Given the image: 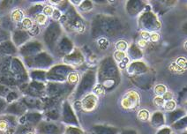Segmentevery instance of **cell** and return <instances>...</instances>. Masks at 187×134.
Instances as JSON below:
<instances>
[{
  "label": "cell",
  "mask_w": 187,
  "mask_h": 134,
  "mask_svg": "<svg viewBox=\"0 0 187 134\" xmlns=\"http://www.w3.org/2000/svg\"><path fill=\"white\" fill-rule=\"evenodd\" d=\"M140 103V96L135 90H131L121 100V107L124 109H134L139 106Z\"/></svg>",
  "instance_id": "cell-1"
},
{
  "label": "cell",
  "mask_w": 187,
  "mask_h": 134,
  "mask_svg": "<svg viewBox=\"0 0 187 134\" xmlns=\"http://www.w3.org/2000/svg\"><path fill=\"white\" fill-rule=\"evenodd\" d=\"M98 103V98L97 95L93 93L87 94L82 100H81V108L86 112L93 111L96 108Z\"/></svg>",
  "instance_id": "cell-2"
},
{
  "label": "cell",
  "mask_w": 187,
  "mask_h": 134,
  "mask_svg": "<svg viewBox=\"0 0 187 134\" xmlns=\"http://www.w3.org/2000/svg\"><path fill=\"white\" fill-rule=\"evenodd\" d=\"M11 19L13 22L19 23L21 22L24 19V12L21 9H15L11 13Z\"/></svg>",
  "instance_id": "cell-3"
},
{
  "label": "cell",
  "mask_w": 187,
  "mask_h": 134,
  "mask_svg": "<svg viewBox=\"0 0 187 134\" xmlns=\"http://www.w3.org/2000/svg\"><path fill=\"white\" fill-rule=\"evenodd\" d=\"M169 70L172 72V73H176V74H182L184 73L186 69V68H183L179 65H177L175 62L171 63L169 66Z\"/></svg>",
  "instance_id": "cell-4"
},
{
  "label": "cell",
  "mask_w": 187,
  "mask_h": 134,
  "mask_svg": "<svg viewBox=\"0 0 187 134\" xmlns=\"http://www.w3.org/2000/svg\"><path fill=\"white\" fill-rule=\"evenodd\" d=\"M137 117H138V119L140 121L146 122V121H147V120L150 119V112L147 109H146V108L140 109V111L138 112Z\"/></svg>",
  "instance_id": "cell-5"
},
{
  "label": "cell",
  "mask_w": 187,
  "mask_h": 134,
  "mask_svg": "<svg viewBox=\"0 0 187 134\" xmlns=\"http://www.w3.org/2000/svg\"><path fill=\"white\" fill-rule=\"evenodd\" d=\"M167 91V87L163 84H157L154 88V92L156 94V96H163Z\"/></svg>",
  "instance_id": "cell-6"
},
{
  "label": "cell",
  "mask_w": 187,
  "mask_h": 134,
  "mask_svg": "<svg viewBox=\"0 0 187 134\" xmlns=\"http://www.w3.org/2000/svg\"><path fill=\"white\" fill-rule=\"evenodd\" d=\"M116 51L125 52L128 49V43L125 41H118L115 45Z\"/></svg>",
  "instance_id": "cell-7"
},
{
  "label": "cell",
  "mask_w": 187,
  "mask_h": 134,
  "mask_svg": "<svg viewBox=\"0 0 187 134\" xmlns=\"http://www.w3.org/2000/svg\"><path fill=\"white\" fill-rule=\"evenodd\" d=\"M113 56H114V59L117 61V63H121V62H123L125 58H127V55H126L125 52L117 51H116L114 52Z\"/></svg>",
  "instance_id": "cell-8"
},
{
  "label": "cell",
  "mask_w": 187,
  "mask_h": 134,
  "mask_svg": "<svg viewBox=\"0 0 187 134\" xmlns=\"http://www.w3.org/2000/svg\"><path fill=\"white\" fill-rule=\"evenodd\" d=\"M163 108L167 111H172L177 108V103L175 100H169V101H166L164 103Z\"/></svg>",
  "instance_id": "cell-9"
},
{
  "label": "cell",
  "mask_w": 187,
  "mask_h": 134,
  "mask_svg": "<svg viewBox=\"0 0 187 134\" xmlns=\"http://www.w3.org/2000/svg\"><path fill=\"white\" fill-rule=\"evenodd\" d=\"M80 81V75L77 72H71L67 76V81L70 84H76Z\"/></svg>",
  "instance_id": "cell-10"
},
{
  "label": "cell",
  "mask_w": 187,
  "mask_h": 134,
  "mask_svg": "<svg viewBox=\"0 0 187 134\" xmlns=\"http://www.w3.org/2000/svg\"><path fill=\"white\" fill-rule=\"evenodd\" d=\"M47 20H48V17H47L46 15H44L43 13H39L35 17L36 23L39 24V25H41V26H43V25L46 24Z\"/></svg>",
  "instance_id": "cell-11"
},
{
  "label": "cell",
  "mask_w": 187,
  "mask_h": 134,
  "mask_svg": "<svg viewBox=\"0 0 187 134\" xmlns=\"http://www.w3.org/2000/svg\"><path fill=\"white\" fill-rule=\"evenodd\" d=\"M9 129V124L6 120H0V133H4Z\"/></svg>",
  "instance_id": "cell-12"
},
{
  "label": "cell",
  "mask_w": 187,
  "mask_h": 134,
  "mask_svg": "<svg viewBox=\"0 0 187 134\" xmlns=\"http://www.w3.org/2000/svg\"><path fill=\"white\" fill-rule=\"evenodd\" d=\"M21 24H22V27L25 29H30L31 27H33V21L29 18H24L23 21H21Z\"/></svg>",
  "instance_id": "cell-13"
},
{
  "label": "cell",
  "mask_w": 187,
  "mask_h": 134,
  "mask_svg": "<svg viewBox=\"0 0 187 134\" xmlns=\"http://www.w3.org/2000/svg\"><path fill=\"white\" fill-rule=\"evenodd\" d=\"M175 63H176L177 65H179V66H181V67H183V68H186V69L187 61H186V58L185 56H179V57H177Z\"/></svg>",
  "instance_id": "cell-14"
},
{
  "label": "cell",
  "mask_w": 187,
  "mask_h": 134,
  "mask_svg": "<svg viewBox=\"0 0 187 134\" xmlns=\"http://www.w3.org/2000/svg\"><path fill=\"white\" fill-rule=\"evenodd\" d=\"M154 103L157 107H163L165 101L162 96H155L154 98Z\"/></svg>",
  "instance_id": "cell-15"
},
{
  "label": "cell",
  "mask_w": 187,
  "mask_h": 134,
  "mask_svg": "<svg viewBox=\"0 0 187 134\" xmlns=\"http://www.w3.org/2000/svg\"><path fill=\"white\" fill-rule=\"evenodd\" d=\"M54 7L52 6V5H46L44 8H43V14L44 15H46L47 17L48 16H51L52 15V13H53V12H54Z\"/></svg>",
  "instance_id": "cell-16"
},
{
  "label": "cell",
  "mask_w": 187,
  "mask_h": 134,
  "mask_svg": "<svg viewBox=\"0 0 187 134\" xmlns=\"http://www.w3.org/2000/svg\"><path fill=\"white\" fill-rule=\"evenodd\" d=\"M149 40L153 42H157L160 40V34L158 33H151Z\"/></svg>",
  "instance_id": "cell-17"
},
{
  "label": "cell",
  "mask_w": 187,
  "mask_h": 134,
  "mask_svg": "<svg viewBox=\"0 0 187 134\" xmlns=\"http://www.w3.org/2000/svg\"><path fill=\"white\" fill-rule=\"evenodd\" d=\"M140 37H141V39H143L145 41H148L149 37H150V33L147 32V31L143 30V31L140 32Z\"/></svg>",
  "instance_id": "cell-18"
},
{
  "label": "cell",
  "mask_w": 187,
  "mask_h": 134,
  "mask_svg": "<svg viewBox=\"0 0 187 134\" xmlns=\"http://www.w3.org/2000/svg\"><path fill=\"white\" fill-rule=\"evenodd\" d=\"M162 97L163 98L165 102H166V101H169V100H173V94H172L171 92H169V91H167V92L164 94Z\"/></svg>",
  "instance_id": "cell-19"
},
{
  "label": "cell",
  "mask_w": 187,
  "mask_h": 134,
  "mask_svg": "<svg viewBox=\"0 0 187 134\" xmlns=\"http://www.w3.org/2000/svg\"><path fill=\"white\" fill-rule=\"evenodd\" d=\"M51 17H52L54 20L57 21V20H59V18L61 17V13H60V12H59L57 9H54V12H53Z\"/></svg>",
  "instance_id": "cell-20"
},
{
  "label": "cell",
  "mask_w": 187,
  "mask_h": 134,
  "mask_svg": "<svg viewBox=\"0 0 187 134\" xmlns=\"http://www.w3.org/2000/svg\"><path fill=\"white\" fill-rule=\"evenodd\" d=\"M103 90H104V88H103V86L102 85H96V86L94 87V92H95L96 94H102L103 93Z\"/></svg>",
  "instance_id": "cell-21"
},
{
  "label": "cell",
  "mask_w": 187,
  "mask_h": 134,
  "mask_svg": "<svg viewBox=\"0 0 187 134\" xmlns=\"http://www.w3.org/2000/svg\"><path fill=\"white\" fill-rule=\"evenodd\" d=\"M138 45L140 49H145L147 46V41H145L143 39H140L138 41Z\"/></svg>",
  "instance_id": "cell-22"
},
{
  "label": "cell",
  "mask_w": 187,
  "mask_h": 134,
  "mask_svg": "<svg viewBox=\"0 0 187 134\" xmlns=\"http://www.w3.org/2000/svg\"><path fill=\"white\" fill-rule=\"evenodd\" d=\"M27 134H35V133H27Z\"/></svg>",
  "instance_id": "cell-23"
}]
</instances>
